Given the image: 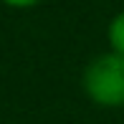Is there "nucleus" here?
Returning <instances> with one entry per match:
<instances>
[{"mask_svg": "<svg viewBox=\"0 0 124 124\" xmlns=\"http://www.w3.org/2000/svg\"><path fill=\"white\" fill-rule=\"evenodd\" d=\"M106 38H109L111 51L119 53V56H124V10L111 18L109 28H106Z\"/></svg>", "mask_w": 124, "mask_h": 124, "instance_id": "2", "label": "nucleus"}, {"mask_svg": "<svg viewBox=\"0 0 124 124\" xmlns=\"http://www.w3.org/2000/svg\"><path fill=\"white\" fill-rule=\"evenodd\" d=\"M84 94L104 109H119L124 106V56L101 53L89 61L81 76Z\"/></svg>", "mask_w": 124, "mask_h": 124, "instance_id": "1", "label": "nucleus"}, {"mask_svg": "<svg viewBox=\"0 0 124 124\" xmlns=\"http://www.w3.org/2000/svg\"><path fill=\"white\" fill-rule=\"evenodd\" d=\"M5 5H10V8H33L36 3H41V0H3Z\"/></svg>", "mask_w": 124, "mask_h": 124, "instance_id": "3", "label": "nucleus"}]
</instances>
